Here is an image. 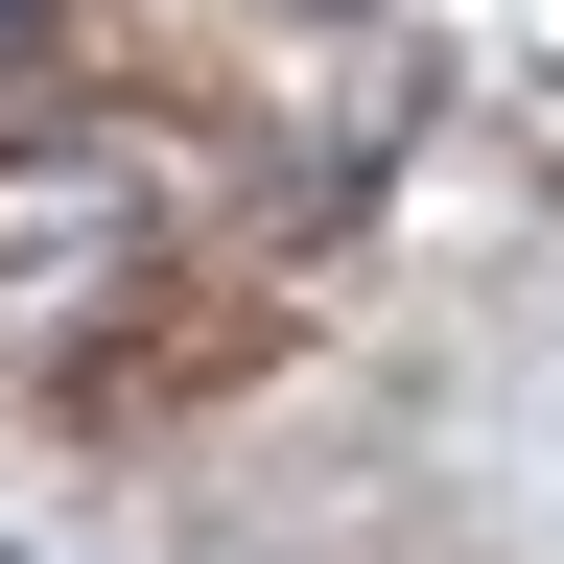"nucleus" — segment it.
Returning <instances> with one entry per match:
<instances>
[{
    "mask_svg": "<svg viewBox=\"0 0 564 564\" xmlns=\"http://www.w3.org/2000/svg\"><path fill=\"white\" fill-rule=\"evenodd\" d=\"M24 24H47V0H0V47H24Z\"/></svg>",
    "mask_w": 564,
    "mask_h": 564,
    "instance_id": "1",
    "label": "nucleus"
}]
</instances>
